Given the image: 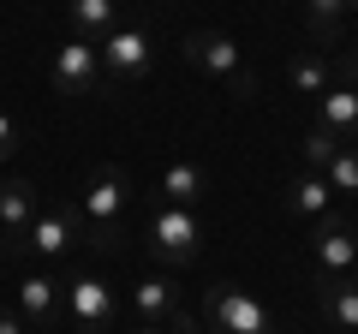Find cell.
I'll return each instance as SVG.
<instances>
[{"mask_svg": "<svg viewBox=\"0 0 358 334\" xmlns=\"http://www.w3.org/2000/svg\"><path fill=\"white\" fill-rule=\"evenodd\" d=\"M126 203H131V185H126V173L120 167H96L84 180V239H90V251H120V215H126Z\"/></svg>", "mask_w": 358, "mask_h": 334, "instance_id": "obj_1", "label": "cell"}, {"mask_svg": "<svg viewBox=\"0 0 358 334\" xmlns=\"http://www.w3.org/2000/svg\"><path fill=\"white\" fill-rule=\"evenodd\" d=\"M150 257L167 263V269H192L203 257V215L197 209H179V203H162L150 215Z\"/></svg>", "mask_w": 358, "mask_h": 334, "instance_id": "obj_2", "label": "cell"}, {"mask_svg": "<svg viewBox=\"0 0 358 334\" xmlns=\"http://www.w3.org/2000/svg\"><path fill=\"white\" fill-rule=\"evenodd\" d=\"M179 54H185V66H192V72L221 78L233 96H251V90H257V78L245 72V54H239V42H233L227 30H192Z\"/></svg>", "mask_w": 358, "mask_h": 334, "instance_id": "obj_3", "label": "cell"}, {"mask_svg": "<svg viewBox=\"0 0 358 334\" xmlns=\"http://www.w3.org/2000/svg\"><path fill=\"white\" fill-rule=\"evenodd\" d=\"M96 54H102V72L120 78V84H143L155 66V42L143 24H114L102 42H96Z\"/></svg>", "mask_w": 358, "mask_h": 334, "instance_id": "obj_4", "label": "cell"}, {"mask_svg": "<svg viewBox=\"0 0 358 334\" xmlns=\"http://www.w3.org/2000/svg\"><path fill=\"white\" fill-rule=\"evenodd\" d=\"M48 78H54V90H60V96H96V90H102V54H96V42L66 36L60 48H54Z\"/></svg>", "mask_w": 358, "mask_h": 334, "instance_id": "obj_5", "label": "cell"}, {"mask_svg": "<svg viewBox=\"0 0 358 334\" xmlns=\"http://www.w3.org/2000/svg\"><path fill=\"white\" fill-rule=\"evenodd\" d=\"M310 251H317V281H346L358 263V227L346 215H317V239H310Z\"/></svg>", "mask_w": 358, "mask_h": 334, "instance_id": "obj_6", "label": "cell"}, {"mask_svg": "<svg viewBox=\"0 0 358 334\" xmlns=\"http://www.w3.org/2000/svg\"><path fill=\"white\" fill-rule=\"evenodd\" d=\"M209 328L215 334H281L275 317H268V305L239 293V286H215L209 293Z\"/></svg>", "mask_w": 358, "mask_h": 334, "instance_id": "obj_7", "label": "cell"}, {"mask_svg": "<svg viewBox=\"0 0 358 334\" xmlns=\"http://www.w3.org/2000/svg\"><path fill=\"white\" fill-rule=\"evenodd\" d=\"M60 305H66V317H72L84 334H108L114 317H120V298H114V286H108L102 275H78V281L66 286Z\"/></svg>", "mask_w": 358, "mask_h": 334, "instance_id": "obj_8", "label": "cell"}, {"mask_svg": "<svg viewBox=\"0 0 358 334\" xmlns=\"http://www.w3.org/2000/svg\"><path fill=\"white\" fill-rule=\"evenodd\" d=\"M30 215H36V185L24 180V173H13V180H0V233H6V257H24V227Z\"/></svg>", "mask_w": 358, "mask_h": 334, "instance_id": "obj_9", "label": "cell"}, {"mask_svg": "<svg viewBox=\"0 0 358 334\" xmlns=\"http://www.w3.org/2000/svg\"><path fill=\"white\" fill-rule=\"evenodd\" d=\"M18 317H24V328L54 334V328H60V317H66L60 286H54L48 275H24V281H18Z\"/></svg>", "mask_w": 358, "mask_h": 334, "instance_id": "obj_10", "label": "cell"}, {"mask_svg": "<svg viewBox=\"0 0 358 334\" xmlns=\"http://www.w3.org/2000/svg\"><path fill=\"white\" fill-rule=\"evenodd\" d=\"M131 310H138V322H150V328H167V322L185 310L179 281H173V275H150V281H138V286H131Z\"/></svg>", "mask_w": 358, "mask_h": 334, "instance_id": "obj_11", "label": "cell"}, {"mask_svg": "<svg viewBox=\"0 0 358 334\" xmlns=\"http://www.w3.org/2000/svg\"><path fill=\"white\" fill-rule=\"evenodd\" d=\"M24 251H30V257L60 263L66 251H72V221H66L60 209H36V215H30V227H24Z\"/></svg>", "mask_w": 358, "mask_h": 334, "instance_id": "obj_12", "label": "cell"}, {"mask_svg": "<svg viewBox=\"0 0 358 334\" xmlns=\"http://www.w3.org/2000/svg\"><path fill=\"white\" fill-rule=\"evenodd\" d=\"M317 108H322L317 126H329L341 143H358V84H329L317 96Z\"/></svg>", "mask_w": 358, "mask_h": 334, "instance_id": "obj_13", "label": "cell"}, {"mask_svg": "<svg viewBox=\"0 0 358 334\" xmlns=\"http://www.w3.org/2000/svg\"><path fill=\"white\" fill-rule=\"evenodd\" d=\"M66 18H72V36L102 42L120 24V0H66Z\"/></svg>", "mask_w": 358, "mask_h": 334, "instance_id": "obj_14", "label": "cell"}, {"mask_svg": "<svg viewBox=\"0 0 358 334\" xmlns=\"http://www.w3.org/2000/svg\"><path fill=\"white\" fill-rule=\"evenodd\" d=\"M209 191V173L203 161H173L162 173V203H179V209H197V197Z\"/></svg>", "mask_w": 358, "mask_h": 334, "instance_id": "obj_15", "label": "cell"}, {"mask_svg": "<svg viewBox=\"0 0 358 334\" xmlns=\"http://www.w3.org/2000/svg\"><path fill=\"white\" fill-rule=\"evenodd\" d=\"M329 78H334V60L329 54H310V48H299L293 60H287V84H293V96H322L329 90Z\"/></svg>", "mask_w": 358, "mask_h": 334, "instance_id": "obj_16", "label": "cell"}, {"mask_svg": "<svg viewBox=\"0 0 358 334\" xmlns=\"http://www.w3.org/2000/svg\"><path fill=\"white\" fill-rule=\"evenodd\" d=\"M317 293H322V317H329L334 328L358 334V286L352 281H317Z\"/></svg>", "mask_w": 358, "mask_h": 334, "instance_id": "obj_17", "label": "cell"}, {"mask_svg": "<svg viewBox=\"0 0 358 334\" xmlns=\"http://www.w3.org/2000/svg\"><path fill=\"white\" fill-rule=\"evenodd\" d=\"M341 24H346V0H305V30L322 42V54L341 48Z\"/></svg>", "mask_w": 358, "mask_h": 334, "instance_id": "obj_18", "label": "cell"}, {"mask_svg": "<svg viewBox=\"0 0 358 334\" xmlns=\"http://www.w3.org/2000/svg\"><path fill=\"white\" fill-rule=\"evenodd\" d=\"M329 203H334V191H329V180H322L317 167L299 173L293 191H287V209H293V215H329Z\"/></svg>", "mask_w": 358, "mask_h": 334, "instance_id": "obj_19", "label": "cell"}, {"mask_svg": "<svg viewBox=\"0 0 358 334\" xmlns=\"http://www.w3.org/2000/svg\"><path fill=\"white\" fill-rule=\"evenodd\" d=\"M322 180H329V191L358 197V143H341V150H334V161L322 167Z\"/></svg>", "mask_w": 358, "mask_h": 334, "instance_id": "obj_20", "label": "cell"}, {"mask_svg": "<svg viewBox=\"0 0 358 334\" xmlns=\"http://www.w3.org/2000/svg\"><path fill=\"white\" fill-rule=\"evenodd\" d=\"M334 150H341V138H334L329 126H310V131H305V161L317 167V173H322V167L334 161Z\"/></svg>", "mask_w": 358, "mask_h": 334, "instance_id": "obj_21", "label": "cell"}, {"mask_svg": "<svg viewBox=\"0 0 358 334\" xmlns=\"http://www.w3.org/2000/svg\"><path fill=\"white\" fill-rule=\"evenodd\" d=\"M13 150H18V126H13V114H0V167L13 161Z\"/></svg>", "mask_w": 358, "mask_h": 334, "instance_id": "obj_22", "label": "cell"}, {"mask_svg": "<svg viewBox=\"0 0 358 334\" xmlns=\"http://www.w3.org/2000/svg\"><path fill=\"white\" fill-rule=\"evenodd\" d=\"M0 334H24V317L13 305H0Z\"/></svg>", "mask_w": 358, "mask_h": 334, "instance_id": "obj_23", "label": "cell"}, {"mask_svg": "<svg viewBox=\"0 0 358 334\" xmlns=\"http://www.w3.org/2000/svg\"><path fill=\"white\" fill-rule=\"evenodd\" d=\"M131 334H167V328H150V322H138V328H131Z\"/></svg>", "mask_w": 358, "mask_h": 334, "instance_id": "obj_24", "label": "cell"}, {"mask_svg": "<svg viewBox=\"0 0 358 334\" xmlns=\"http://www.w3.org/2000/svg\"><path fill=\"white\" fill-rule=\"evenodd\" d=\"M346 281H352V286H358V263H352V275H346Z\"/></svg>", "mask_w": 358, "mask_h": 334, "instance_id": "obj_25", "label": "cell"}, {"mask_svg": "<svg viewBox=\"0 0 358 334\" xmlns=\"http://www.w3.org/2000/svg\"><path fill=\"white\" fill-rule=\"evenodd\" d=\"M352 6H358V0H346V13H352Z\"/></svg>", "mask_w": 358, "mask_h": 334, "instance_id": "obj_26", "label": "cell"}]
</instances>
